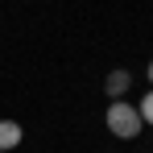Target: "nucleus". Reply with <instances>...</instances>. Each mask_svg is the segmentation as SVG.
I'll list each match as a JSON object with an SVG mask.
<instances>
[{
  "instance_id": "obj_1",
  "label": "nucleus",
  "mask_w": 153,
  "mask_h": 153,
  "mask_svg": "<svg viewBox=\"0 0 153 153\" xmlns=\"http://www.w3.org/2000/svg\"><path fill=\"white\" fill-rule=\"evenodd\" d=\"M141 112L132 108V103H124V100H112V108H108V132L112 137H120V141H132L137 132H141Z\"/></svg>"
},
{
  "instance_id": "obj_2",
  "label": "nucleus",
  "mask_w": 153,
  "mask_h": 153,
  "mask_svg": "<svg viewBox=\"0 0 153 153\" xmlns=\"http://www.w3.org/2000/svg\"><path fill=\"white\" fill-rule=\"evenodd\" d=\"M21 137H25V132H21L17 120H0V153H13L21 145Z\"/></svg>"
},
{
  "instance_id": "obj_3",
  "label": "nucleus",
  "mask_w": 153,
  "mask_h": 153,
  "mask_svg": "<svg viewBox=\"0 0 153 153\" xmlns=\"http://www.w3.org/2000/svg\"><path fill=\"white\" fill-rule=\"evenodd\" d=\"M103 87H108V95H112V100H120L128 87H132V75H128V71H112V75L103 79Z\"/></svg>"
},
{
  "instance_id": "obj_4",
  "label": "nucleus",
  "mask_w": 153,
  "mask_h": 153,
  "mask_svg": "<svg viewBox=\"0 0 153 153\" xmlns=\"http://www.w3.org/2000/svg\"><path fill=\"white\" fill-rule=\"evenodd\" d=\"M137 112H141V120H145V124H153V91L141 100V108H137Z\"/></svg>"
},
{
  "instance_id": "obj_5",
  "label": "nucleus",
  "mask_w": 153,
  "mask_h": 153,
  "mask_svg": "<svg viewBox=\"0 0 153 153\" xmlns=\"http://www.w3.org/2000/svg\"><path fill=\"white\" fill-rule=\"evenodd\" d=\"M149 79H153V62H149Z\"/></svg>"
}]
</instances>
